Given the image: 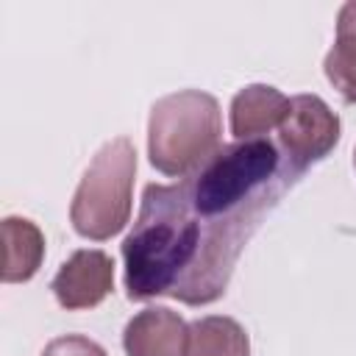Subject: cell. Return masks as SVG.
<instances>
[{"mask_svg":"<svg viewBox=\"0 0 356 356\" xmlns=\"http://www.w3.org/2000/svg\"><path fill=\"white\" fill-rule=\"evenodd\" d=\"M353 167H356V150H353Z\"/></svg>","mask_w":356,"mask_h":356,"instance_id":"13","label":"cell"},{"mask_svg":"<svg viewBox=\"0 0 356 356\" xmlns=\"http://www.w3.org/2000/svg\"><path fill=\"white\" fill-rule=\"evenodd\" d=\"M323 67L334 89L356 106V33H337V42L325 53Z\"/></svg>","mask_w":356,"mask_h":356,"instance_id":"10","label":"cell"},{"mask_svg":"<svg viewBox=\"0 0 356 356\" xmlns=\"http://www.w3.org/2000/svg\"><path fill=\"white\" fill-rule=\"evenodd\" d=\"M337 33H356V0L345 3L337 14Z\"/></svg>","mask_w":356,"mask_h":356,"instance_id":"12","label":"cell"},{"mask_svg":"<svg viewBox=\"0 0 356 356\" xmlns=\"http://www.w3.org/2000/svg\"><path fill=\"white\" fill-rule=\"evenodd\" d=\"M3 270L0 278L6 284L31 281L44 259V236L36 222L25 217H6L3 220Z\"/></svg>","mask_w":356,"mask_h":356,"instance_id":"8","label":"cell"},{"mask_svg":"<svg viewBox=\"0 0 356 356\" xmlns=\"http://www.w3.org/2000/svg\"><path fill=\"white\" fill-rule=\"evenodd\" d=\"M289 111V97L267 83H250L231 100V134L234 139H259L278 131Z\"/></svg>","mask_w":356,"mask_h":356,"instance_id":"7","label":"cell"},{"mask_svg":"<svg viewBox=\"0 0 356 356\" xmlns=\"http://www.w3.org/2000/svg\"><path fill=\"white\" fill-rule=\"evenodd\" d=\"M61 309H92L114 289V259L103 250H75L50 281Z\"/></svg>","mask_w":356,"mask_h":356,"instance_id":"5","label":"cell"},{"mask_svg":"<svg viewBox=\"0 0 356 356\" xmlns=\"http://www.w3.org/2000/svg\"><path fill=\"white\" fill-rule=\"evenodd\" d=\"M339 142V117L331 106L317 95H295L289 97V111L278 125L275 145L286 156V161L306 172L317 161H323Z\"/></svg>","mask_w":356,"mask_h":356,"instance_id":"4","label":"cell"},{"mask_svg":"<svg viewBox=\"0 0 356 356\" xmlns=\"http://www.w3.org/2000/svg\"><path fill=\"white\" fill-rule=\"evenodd\" d=\"M134 178H136V150L131 139L117 136L106 142L86 167L75 189L70 206L72 228L95 242L120 234L131 220Z\"/></svg>","mask_w":356,"mask_h":356,"instance_id":"3","label":"cell"},{"mask_svg":"<svg viewBox=\"0 0 356 356\" xmlns=\"http://www.w3.org/2000/svg\"><path fill=\"white\" fill-rule=\"evenodd\" d=\"M42 356H108V353L89 337L67 334V337H56L53 342H47Z\"/></svg>","mask_w":356,"mask_h":356,"instance_id":"11","label":"cell"},{"mask_svg":"<svg viewBox=\"0 0 356 356\" xmlns=\"http://www.w3.org/2000/svg\"><path fill=\"white\" fill-rule=\"evenodd\" d=\"M184 356H250V339L234 317L209 314L189 323Z\"/></svg>","mask_w":356,"mask_h":356,"instance_id":"9","label":"cell"},{"mask_svg":"<svg viewBox=\"0 0 356 356\" xmlns=\"http://www.w3.org/2000/svg\"><path fill=\"white\" fill-rule=\"evenodd\" d=\"M222 117L214 95L181 89L153 103L147 120L150 164L172 178L197 170L222 145Z\"/></svg>","mask_w":356,"mask_h":356,"instance_id":"2","label":"cell"},{"mask_svg":"<svg viewBox=\"0 0 356 356\" xmlns=\"http://www.w3.org/2000/svg\"><path fill=\"white\" fill-rule=\"evenodd\" d=\"M300 178L281 147L259 136L222 145L175 184H147L122 239L128 298L186 306L220 300L239 253Z\"/></svg>","mask_w":356,"mask_h":356,"instance_id":"1","label":"cell"},{"mask_svg":"<svg viewBox=\"0 0 356 356\" xmlns=\"http://www.w3.org/2000/svg\"><path fill=\"white\" fill-rule=\"evenodd\" d=\"M189 325L167 306H150L134 314L122 331L125 356H184Z\"/></svg>","mask_w":356,"mask_h":356,"instance_id":"6","label":"cell"}]
</instances>
